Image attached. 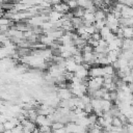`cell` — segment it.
I'll return each mask as SVG.
<instances>
[{
	"mask_svg": "<svg viewBox=\"0 0 133 133\" xmlns=\"http://www.w3.org/2000/svg\"><path fill=\"white\" fill-rule=\"evenodd\" d=\"M124 133H127V132H124Z\"/></svg>",
	"mask_w": 133,
	"mask_h": 133,
	"instance_id": "1f68e13d",
	"label": "cell"
},
{
	"mask_svg": "<svg viewBox=\"0 0 133 133\" xmlns=\"http://www.w3.org/2000/svg\"><path fill=\"white\" fill-rule=\"evenodd\" d=\"M121 14H122V18H132L133 17V9H132V7L125 5L124 8L121 10Z\"/></svg>",
	"mask_w": 133,
	"mask_h": 133,
	"instance_id": "9c48e42d",
	"label": "cell"
},
{
	"mask_svg": "<svg viewBox=\"0 0 133 133\" xmlns=\"http://www.w3.org/2000/svg\"><path fill=\"white\" fill-rule=\"evenodd\" d=\"M82 20L85 21V22H87V23L94 24V23H95V17H94V14L85 11L84 15H83V17H82Z\"/></svg>",
	"mask_w": 133,
	"mask_h": 133,
	"instance_id": "5bb4252c",
	"label": "cell"
},
{
	"mask_svg": "<svg viewBox=\"0 0 133 133\" xmlns=\"http://www.w3.org/2000/svg\"><path fill=\"white\" fill-rule=\"evenodd\" d=\"M109 96H110V101H111V102H114V101L117 99L116 90H115V91H110V92H109Z\"/></svg>",
	"mask_w": 133,
	"mask_h": 133,
	"instance_id": "4316f807",
	"label": "cell"
},
{
	"mask_svg": "<svg viewBox=\"0 0 133 133\" xmlns=\"http://www.w3.org/2000/svg\"><path fill=\"white\" fill-rule=\"evenodd\" d=\"M62 16H63L62 14H59V12H57V11H55V10H52V9H51V11H50L49 15H48L50 22L58 21V20H60V19L62 18Z\"/></svg>",
	"mask_w": 133,
	"mask_h": 133,
	"instance_id": "52a82bcc",
	"label": "cell"
},
{
	"mask_svg": "<svg viewBox=\"0 0 133 133\" xmlns=\"http://www.w3.org/2000/svg\"><path fill=\"white\" fill-rule=\"evenodd\" d=\"M111 126H113V127H123V123L121 122V119L117 116H113L112 121H111Z\"/></svg>",
	"mask_w": 133,
	"mask_h": 133,
	"instance_id": "d6986e66",
	"label": "cell"
},
{
	"mask_svg": "<svg viewBox=\"0 0 133 133\" xmlns=\"http://www.w3.org/2000/svg\"><path fill=\"white\" fill-rule=\"evenodd\" d=\"M124 128L127 133H133V124H125Z\"/></svg>",
	"mask_w": 133,
	"mask_h": 133,
	"instance_id": "d4e9b609",
	"label": "cell"
},
{
	"mask_svg": "<svg viewBox=\"0 0 133 133\" xmlns=\"http://www.w3.org/2000/svg\"><path fill=\"white\" fill-rule=\"evenodd\" d=\"M51 130L52 131H54V130H58V129H61V128H63L64 127V125L62 124V123H60V122H54V123H52L51 124Z\"/></svg>",
	"mask_w": 133,
	"mask_h": 133,
	"instance_id": "ffe728a7",
	"label": "cell"
},
{
	"mask_svg": "<svg viewBox=\"0 0 133 133\" xmlns=\"http://www.w3.org/2000/svg\"><path fill=\"white\" fill-rule=\"evenodd\" d=\"M111 106H112V102H111V101L101 99V107H102V111H103V112L109 111V109L111 108Z\"/></svg>",
	"mask_w": 133,
	"mask_h": 133,
	"instance_id": "7c38bea8",
	"label": "cell"
},
{
	"mask_svg": "<svg viewBox=\"0 0 133 133\" xmlns=\"http://www.w3.org/2000/svg\"><path fill=\"white\" fill-rule=\"evenodd\" d=\"M2 133H11V130H4Z\"/></svg>",
	"mask_w": 133,
	"mask_h": 133,
	"instance_id": "f546056e",
	"label": "cell"
},
{
	"mask_svg": "<svg viewBox=\"0 0 133 133\" xmlns=\"http://www.w3.org/2000/svg\"><path fill=\"white\" fill-rule=\"evenodd\" d=\"M35 125L36 126H51V122L47 118V116L46 115H41V114H38L37 116H36V119H35Z\"/></svg>",
	"mask_w": 133,
	"mask_h": 133,
	"instance_id": "8992f818",
	"label": "cell"
},
{
	"mask_svg": "<svg viewBox=\"0 0 133 133\" xmlns=\"http://www.w3.org/2000/svg\"><path fill=\"white\" fill-rule=\"evenodd\" d=\"M17 53L19 55V57H24L27 55L31 54V49L30 48H17Z\"/></svg>",
	"mask_w": 133,
	"mask_h": 133,
	"instance_id": "8fae6325",
	"label": "cell"
},
{
	"mask_svg": "<svg viewBox=\"0 0 133 133\" xmlns=\"http://www.w3.org/2000/svg\"><path fill=\"white\" fill-rule=\"evenodd\" d=\"M74 76H76V77H78L79 79L83 80L84 78L88 77V70L85 69L82 64H78L77 69H76V71H75V73H74Z\"/></svg>",
	"mask_w": 133,
	"mask_h": 133,
	"instance_id": "3957f363",
	"label": "cell"
},
{
	"mask_svg": "<svg viewBox=\"0 0 133 133\" xmlns=\"http://www.w3.org/2000/svg\"><path fill=\"white\" fill-rule=\"evenodd\" d=\"M87 119H88L89 125H95V124H97L98 116H97V114H95L94 112H91V113L87 114Z\"/></svg>",
	"mask_w": 133,
	"mask_h": 133,
	"instance_id": "ac0fdd59",
	"label": "cell"
},
{
	"mask_svg": "<svg viewBox=\"0 0 133 133\" xmlns=\"http://www.w3.org/2000/svg\"><path fill=\"white\" fill-rule=\"evenodd\" d=\"M52 10H55V11H57V12H59V14L64 15V14H66L68 11H70V8H69V6L66 5L65 2H60V3H58V4L52 5Z\"/></svg>",
	"mask_w": 133,
	"mask_h": 133,
	"instance_id": "277c9868",
	"label": "cell"
},
{
	"mask_svg": "<svg viewBox=\"0 0 133 133\" xmlns=\"http://www.w3.org/2000/svg\"><path fill=\"white\" fill-rule=\"evenodd\" d=\"M94 26H95V28H96V30L97 31H99L101 28H103L104 26H105V20H100V21H96L95 23H94Z\"/></svg>",
	"mask_w": 133,
	"mask_h": 133,
	"instance_id": "44dd1931",
	"label": "cell"
},
{
	"mask_svg": "<svg viewBox=\"0 0 133 133\" xmlns=\"http://www.w3.org/2000/svg\"><path fill=\"white\" fill-rule=\"evenodd\" d=\"M64 61H65V71L71 72V73H75L78 64L74 61L73 56L70 57V58H68V59H64Z\"/></svg>",
	"mask_w": 133,
	"mask_h": 133,
	"instance_id": "5b68a950",
	"label": "cell"
},
{
	"mask_svg": "<svg viewBox=\"0 0 133 133\" xmlns=\"http://www.w3.org/2000/svg\"><path fill=\"white\" fill-rule=\"evenodd\" d=\"M88 77L96 78V77H103V70L100 65H92L88 70Z\"/></svg>",
	"mask_w": 133,
	"mask_h": 133,
	"instance_id": "7a4b0ae2",
	"label": "cell"
},
{
	"mask_svg": "<svg viewBox=\"0 0 133 133\" xmlns=\"http://www.w3.org/2000/svg\"><path fill=\"white\" fill-rule=\"evenodd\" d=\"M43 1H45V2H47V3H50V4H51V0H43Z\"/></svg>",
	"mask_w": 133,
	"mask_h": 133,
	"instance_id": "4dcf8cb0",
	"label": "cell"
},
{
	"mask_svg": "<svg viewBox=\"0 0 133 133\" xmlns=\"http://www.w3.org/2000/svg\"><path fill=\"white\" fill-rule=\"evenodd\" d=\"M51 133H66V131H65V129H64V127H63V128H61V129L54 130V131H52Z\"/></svg>",
	"mask_w": 133,
	"mask_h": 133,
	"instance_id": "83f0119b",
	"label": "cell"
},
{
	"mask_svg": "<svg viewBox=\"0 0 133 133\" xmlns=\"http://www.w3.org/2000/svg\"><path fill=\"white\" fill-rule=\"evenodd\" d=\"M56 96L59 100H69L73 97V95L69 88H57Z\"/></svg>",
	"mask_w": 133,
	"mask_h": 133,
	"instance_id": "6da1fadb",
	"label": "cell"
},
{
	"mask_svg": "<svg viewBox=\"0 0 133 133\" xmlns=\"http://www.w3.org/2000/svg\"><path fill=\"white\" fill-rule=\"evenodd\" d=\"M90 38L94 39V41H96V42H99V41L101 39V35H100L99 32H95V33H92V34L90 35Z\"/></svg>",
	"mask_w": 133,
	"mask_h": 133,
	"instance_id": "484cf974",
	"label": "cell"
},
{
	"mask_svg": "<svg viewBox=\"0 0 133 133\" xmlns=\"http://www.w3.org/2000/svg\"><path fill=\"white\" fill-rule=\"evenodd\" d=\"M72 12H73V16H74V17H76V18H81V19H82L83 15H84V12H85V9L78 6V7L75 8Z\"/></svg>",
	"mask_w": 133,
	"mask_h": 133,
	"instance_id": "9a60e30c",
	"label": "cell"
},
{
	"mask_svg": "<svg viewBox=\"0 0 133 133\" xmlns=\"http://www.w3.org/2000/svg\"><path fill=\"white\" fill-rule=\"evenodd\" d=\"M0 91H1V88H0Z\"/></svg>",
	"mask_w": 133,
	"mask_h": 133,
	"instance_id": "d6a6232c",
	"label": "cell"
},
{
	"mask_svg": "<svg viewBox=\"0 0 133 133\" xmlns=\"http://www.w3.org/2000/svg\"><path fill=\"white\" fill-rule=\"evenodd\" d=\"M4 131V128H3V125L0 123V133H2Z\"/></svg>",
	"mask_w": 133,
	"mask_h": 133,
	"instance_id": "f1b7e54d",
	"label": "cell"
},
{
	"mask_svg": "<svg viewBox=\"0 0 133 133\" xmlns=\"http://www.w3.org/2000/svg\"><path fill=\"white\" fill-rule=\"evenodd\" d=\"M37 129H38L39 133H51L52 132L50 126H39Z\"/></svg>",
	"mask_w": 133,
	"mask_h": 133,
	"instance_id": "cb8c5ba5",
	"label": "cell"
},
{
	"mask_svg": "<svg viewBox=\"0 0 133 133\" xmlns=\"http://www.w3.org/2000/svg\"><path fill=\"white\" fill-rule=\"evenodd\" d=\"M94 17H95V22L96 21H100V20H105V17H106V12L101 9V8H98L95 14H94Z\"/></svg>",
	"mask_w": 133,
	"mask_h": 133,
	"instance_id": "30bf717a",
	"label": "cell"
},
{
	"mask_svg": "<svg viewBox=\"0 0 133 133\" xmlns=\"http://www.w3.org/2000/svg\"><path fill=\"white\" fill-rule=\"evenodd\" d=\"M132 47H133L132 38H123L122 47H121L122 50H132Z\"/></svg>",
	"mask_w": 133,
	"mask_h": 133,
	"instance_id": "ba28073f",
	"label": "cell"
},
{
	"mask_svg": "<svg viewBox=\"0 0 133 133\" xmlns=\"http://www.w3.org/2000/svg\"><path fill=\"white\" fill-rule=\"evenodd\" d=\"M65 3H66V5L69 6V8L70 9H75V8H77L78 7V4H77V0H68V1H65Z\"/></svg>",
	"mask_w": 133,
	"mask_h": 133,
	"instance_id": "7402d4cb",
	"label": "cell"
},
{
	"mask_svg": "<svg viewBox=\"0 0 133 133\" xmlns=\"http://www.w3.org/2000/svg\"><path fill=\"white\" fill-rule=\"evenodd\" d=\"M73 59L77 64H82L83 63V57H82V53L78 52L75 55H73Z\"/></svg>",
	"mask_w": 133,
	"mask_h": 133,
	"instance_id": "e0dca14e",
	"label": "cell"
},
{
	"mask_svg": "<svg viewBox=\"0 0 133 133\" xmlns=\"http://www.w3.org/2000/svg\"><path fill=\"white\" fill-rule=\"evenodd\" d=\"M133 29L132 27H123V38H132Z\"/></svg>",
	"mask_w": 133,
	"mask_h": 133,
	"instance_id": "4fadbf2b",
	"label": "cell"
},
{
	"mask_svg": "<svg viewBox=\"0 0 133 133\" xmlns=\"http://www.w3.org/2000/svg\"><path fill=\"white\" fill-rule=\"evenodd\" d=\"M111 31H110V29L107 27V26H104L103 28H101L100 30H99V33H100V35H101V38L102 39H104L109 33H110Z\"/></svg>",
	"mask_w": 133,
	"mask_h": 133,
	"instance_id": "2e32d148",
	"label": "cell"
},
{
	"mask_svg": "<svg viewBox=\"0 0 133 133\" xmlns=\"http://www.w3.org/2000/svg\"><path fill=\"white\" fill-rule=\"evenodd\" d=\"M2 125H3L4 130H12V129L16 127V126H15V125H14V124H12L10 121H8V119H7L6 122H4Z\"/></svg>",
	"mask_w": 133,
	"mask_h": 133,
	"instance_id": "603a6c76",
	"label": "cell"
}]
</instances>
